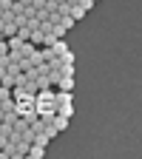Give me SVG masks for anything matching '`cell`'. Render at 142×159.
I'll return each instance as SVG.
<instances>
[{"instance_id":"277c9868","label":"cell","mask_w":142,"mask_h":159,"mask_svg":"<svg viewBox=\"0 0 142 159\" xmlns=\"http://www.w3.org/2000/svg\"><path fill=\"white\" fill-rule=\"evenodd\" d=\"M74 99V91H57V97H54V108L60 105V102H71Z\"/></svg>"},{"instance_id":"3957f363","label":"cell","mask_w":142,"mask_h":159,"mask_svg":"<svg viewBox=\"0 0 142 159\" xmlns=\"http://www.w3.org/2000/svg\"><path fill=\"white\" fill-rule=\"evenodd\" d=\"M26 156H29V159H43V156H46V148H43V145H37V142H31L29 151H26Z\"/></svg>"},{"instance_id":"8992f818","label":"cell","mask_w":142,"mask_h":159,"mask_svg":"<svg viewBox=\"0 0 142 159\" xmlns=\"http://www.w3.org/2000/svg\"><path fill=\"white\" fill-rule=\"evenodd\" d=\"M57 114H63V116L71 119V116H74V105H71V102H60V105H57Z\"/></svg>"},{"instance_id":"7a4b0ae2","label":"cell","mask_w":142,"mask_h":159,"mask_svg":"<svg viewBox=\"0 0 142 159\" xmlns=\"http://www.w3.org/2000/svg\"><path fill=\"white\" fill-rule=\"evenodd\" d=\"M57 91H74V74H60V80L54 83Z\"/></svg>"},{"instance_id":"5b68a950","label":"cell","mask_w":142,"mask_h":159,"mask_svg":"<svg viewBox=\"0 0 142 159\" xmlns=\"http://www.w3.org/2000/svg\"><path fill=\"white\" fill-rule=\"evenodd\" d=\"M51 125H54L57 131H66V128H68V116H63V114H57V116L51 119Z\"/></svg>"},{"instance_id":"52a82bcc","label":"cell","mask_w":142,"mask_h":159,"mask_svg":"<svg viewBox=\"0 0 142 159\" xmlns=\"http://www.w3.org/2000/svg\"><path fill=\"white\" fill-rule=\"evenodd\" d=\"M68 14H71V17H74V23H80V20H83V17H85V9H83V6H77V3H74V6H71V11H68Z\"/></svg>"},{"instance_id":"ba28073f","label":"cell","mask_w":142,"mask_h":159,"mask_svg":"<svg viewBox=\"0 0 142 159\" xmlns=\"http://www.w3.org/2000/svg\"><path fill=\"white\" fill-rule=\"evenodd\" d=\"M94 3H97V0H94Z\"/></svg>"},{"instance_id":"6da1fadb","label":"cell","mask_w":142,"mask_h":159,"mask_svg":"<svg viewBox=\"0 0 142 159\" xmlns=\"http://www.w3.org/2000/svg\"><path fill=\"white\" fill-rule=\"evenodd\" d=\"M54 97H57V91H54V88H40V91L34 94V102H46V105H54Z\"/></svg>"}]
</instances>
